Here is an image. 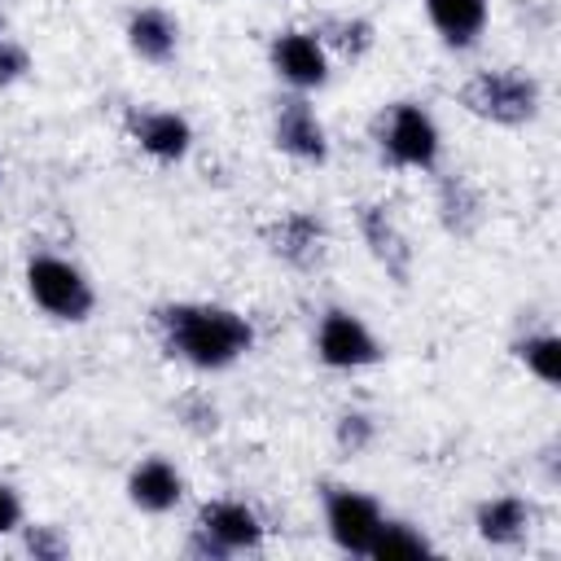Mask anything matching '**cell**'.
<instances>
[{
    "mask_svg": "<svg viewBox=\"0 0 561 561\" xmlns=\"http://www.w3.org/2000/svg\"><path fill=\"white\" fill-rule=\"evenodd\" d=\"M359 228L373 245V254L381 259V267L394 276V280H408V267H412V250L403 241V232L394 228V219L381 210V206H364L359 210Z\"/></svg>",
    "mask_w": 561,
    "mask_h": 561,
    "instance_id": "14",
    "label": "cell"
},
{
    "mask_svg": "<svg viewBox=\"0 0 561 561\" xmlns=\"http://www.w3.org/2000/svg\"><path fill=\"white\" fill-rule=\"evenodd\" d=\"M324 522H329V535H333V543L342 552L368 557V543H373V535L381 526V508L368 495L337 486V491L324 495Z\"/></svg>",
    "mask_w": 561,
    "mask_h": 561,
    "instance_id": "7",
    "label": "cell"
},
{
    "mask_svg": "<svg viewBox=\"0 0 561 561\" xmlns=\"http://www.w3.org/2000/svg\"><path fill=\"white\" fill-rule=\"evenodd\" d=\"M276 145L285 153L302 158V162H324L329 158V136H324L316 110L302 96H294V101H285L276 110Z\"/></svg>",
    "mask_w": 561,
    "mask_h": 561,
    "instance_id": "9",
    "label": "cell"
},
{
    "mask_svg": "<svg viewBox=\"0 0 561 561\" xmlns=\"http://www.w3.org/2000/svg\"><path fill=\"white\" fill-rule=\"evenodd\" d=\"M26 70H31V57H26V48L0 35V88L18 83V79H22Z\"/></svg>",
    "mask_w": 561,
    "mask_h": 561,
    "instance_id": "21",
    "label": "cell"
},
{
    "mask_svg": "<svg viewBox=\"0 0 561 561\" xmlns=\"http://www.w3.org/2000/svg\"><path fill=\"white\" fill-rule=\"evenodd\" d=\"M465 105L478 118L517 127V123L539 114V83L530 75H517V70H482L465 83Z\"/></svg>",
    "mask_w": 561,
    "mask_h": 561,
    "instance_id": "2",
    "label": "cell"
},
{
    "mask_svg": "<svg viewBox=\"0 0 561 561\" xmlns=\"http://www.w3.org/2000/svg\"><path fill=\"white\" fill-rule=\"evenodd\" d=\"M425 13L451 48H469L486 31L491 9H486V0H425Z\"/></svg>",
    "mask_w": 561,
    "mask_h": 561,
    "instance_id": "13",
    "label": "cell"
},
{
    "mask_svg": "<svg viewBox=\"0 0 561 561\" xmlns=\"http://www.w3.org/2000/svg\"><path fill=\"white\" fill-rule=\"evenodd\" d=\"M26 548H31L35 557H48V561H61V557H66V539L57 535V526H35V530L26 535Z\"/></svg>",
    "mask_w": 561,
    "mask_h": 561,
    "instance_id": "22",
    "label": "cell"
},
{
    "mask_svg": "<svg viewBox=\"0 0 561 561\" xmlns=\"http://www.w3.org/2000/svg\"><path fill=\"white\" fill-rule=\"evenodd\" d=\"M368 438H373V421H368L364 412H346V416L337 421V443H342L346 451H364Z\"/></svg>",
    "mask_w": 561,
    "mask_h": 561,
    "instance_id": "20",
    "label": "cell"
},
{
    "mask_svg": "<svg viewBox=\"0 0 561 561\" xmlns=\"http://www.w3.org/2000/svg\"><path fill=\"white\" fill-rule=\"evenodd\" d=\"M425 552H434V548H430V539H425L416 526H408V522H386V517H381V526H377V535H373V543H368V557H377V561L425 557Z\"/></svg>",
    "mask_w": 561,
    "mask_h": 561,
    "instance_id": "17",
    "label": "cell"
},
{
    "mask_svg": "<svg viewBox=\"0 0 561 561\" xmlns=\"http://www.w3.org/2000/svg\"><path fill=\"white\" fill-rule=\"evenodd\" d=\"M263 543V522L254 508H245L241 500H215L202 508L197 517V539L193 552L206 557H232V552H250Z\"/></svg>",
    "mask_w": 561,
    "mask_h": 561,
    "instance_id": "4",
    "label": "cell"
},
{
    "mask_svg": "<svg viewBox=\"0 0 561 561\" xmlns=\"http://www.w3.org/2000/svg\"><path fill=\"white\" fill-rule=\"evenodd\" d=\"M162 337H167V351L180 355L184 364L193 368H228L237 364L250 342H254V329L245 316L228 311V307H206V302H180V307H167L162 316Z\"/></svg>",
    "mask_w": 561,
    "mask_h": 561,
    "instance_id": "1",
    "label": "cell"
},
{
    "mask_svg": "<svg viewBox=\"0 0 561 561\" xmlns=\"http://www.w3.org/2000/svg\"><path fill=\"white\" fill-rule=\"evenodd\" d=\"M368 31H373L368 22H337V35H333V39H337L346 53H364V48H368V39H373Z\"/></svg>",
    "mask_w": 561,
    "mask_h": 561,
    "instance_id": "23",
    "label": "cell"
},
{
    "mask_svg": "<svg viewBox=\"0 0 561 561\" xmlns=\"http://www.w3.org/2000/svg\"><path fill=\"white\" fill-rule=\"evenodd\" d=\"M381 145H386L390 162H399V167H421V171H425V167L438 162V127H434V118H430L421 105H412V101H399V105L390 110V123H386Z\"/></svg>",
    "mask_w": 561,
    "mask_h": 561,
    "instance_id": "6",
    "label": "cell"
},
{
    "mask_svg": "<svg viewBox=\"0 0 561 561\" xmlns=\"http://www.w3.org/2000/svg\"><path fill=\"white\" fill-rule=\"evenodd\" d=\"M272 66H276V75L285 79V83H294V88H320L324 79H329V57H324V44L316 39V35H307V31H285V35H276V44H272Z\"/></svg>",
    "mask_w": 561,
    "mask_h": 561,
    "instance_id": "8",
    "label": "cell"
},
{
    "mask_svg": "<svg viewBox=\"0 0 561 561\" xmlns=\"http://www.w3.org/2000/svg\"><path fill=\"white\" fill-rule=\"evenodd\" d=\"M18 522H22V504H18L13 486H9V482H0V535H9Z\"/></svg>",
    "mask_w": 561,
    "mask_h": 561,
    "instance_id": "24",
    "label": "cell"
},
{
    "mask_svg": "<svg viewBox=\"0 0 561 561\" xmlns=\"http://www.w3.org/2000/svg\"><path fill=\"white\" fill-rule=\"evenodd\" d=\"M316 355L329 368H364V364L381 359V346H377V337L368 333V324L355 311L333 307V311H324V320L316 329Z\"/></svg>",
    "mask_w": 561,
    "mask_h": 561,
    "instance_id": "5",
    "label": "cell"
},
{
    "mask_svg": "<svg viewBox=\"0 0 561 561\" xmlns=\"http://www.w3.org/2000/svg\"><path fill=\"white\" fill-rule=\"evenodd\" d=\"M530 530V504L522 495H495L478 504V535L486 543H517Z\"/></svg>",
    "mask_w": 561,
    "mask_h": 561,
    "instance_id": "15",
    "label": "cell"
},
{
    "mask_svg": "<svg viewBox=\"0 0 561 561\" xmlns=\"http://www.w3.org/2000/svg\"><path fill=\"white\" fill-rule=\"evenodd\" d=\"M127 495H131V504H136L140 513H171V508L180 504V495H184V478H180V469H175L171 460L149 456V460H140V465L131 469Z\"/></svg>",
    "mask_w": 561,
    "mask_h": 561,
    "instance_id": "10",
    "label": "cell"
},
{
    "mask_svg": "<svg viewBox=\"0 0 561 561\" xmlns=\"http://www.w3.org/2000/svg\"><path fill=\"white\" fill-rule=\"evenodd\" d=\"M443 219L451 232H469L482 219V202L465 180H447L443 184Z\"/></svg>",
    "mask_w": 561,
    "mask_h": 561,
    "instance_id": "18",
    "label": "cell"
},
{
    "mask_svg": "<svg viewBox=\"0 0 561 561\" xmlns=\"http://www.w3.org/2000/svg\"><path fill=\"white\" fill-rule=\"evenodd\" d=\"M517 355L526 359V368H530L539 381H548V386L561 381V337H552V333L526 337V342L517 346Z\"/></svg>",
    "mask_w": 561,
    "mask_h": 561,
    "instance_id": "19",
    "label": "cell"
},
{
    "mask_svg": "<svg viewBox=\"0 0 561 561\" xmlns=\"http://www.w3.org/2000/svg\"><path fill=\"white\" fill-rule=\"evenodd\" d=\"M320 245H324V228H320V219H311V215H285V219L272 228V250L285 254L289 263H311V259H320Z\"/></svg>",
    "mask_w": 561,
    "mask_h": 561,
    "instance_id": "16",
    "label": "cell"
},
{
    "mask_svg": "<svg viewBox=\"0 0 561 561\" xmlns=\"http://www.w3.org/2000/svg\"><path fill=\"white\" fill-rule=\"evenodd\" d=\"M131 136L158 162H180L188 153V145H193V127L175 110H145V114H136L131 118Z\"/></svg>",
    "mask_w": 561,
    "mask_h": 561,
    "instance_id": "11",
    "label": "cell"
},
{
    "mask_svg": "<svg viewBox=\"0 0 561 561\" xmlns=\"http://www.w3.org/2000/svg\"><path fill=\"white\" fill-rule=\"evenodd\" d=\"M127 44H131V53L140 57V61H171V53H175V44H180V26L171 22V13L167 9H136L131 13V22H127Z\"/></svg>",
    "mask_w": 561,
    "mask_h": 561,
    "instance_id": "12",
    "label": "cell"
},
{
    "mask_svg": "<svg viewBox=\"0 0 561 561\" xmlns=\"http://www.w3.org/2000/svg\"><path fill=\"white\" fill-rule=\"evenodd\" d=\"M26 289H31V298H35L48 316H57V320H88V311H92V302H96L88 276H83L75 263L53 259V254H39V259L26 263Z\"/></svg>",
    "mask_w": 561,
    "mask_h": 561,
    "instance_id": "3",
    "label": "cell"
}]
</instances>
